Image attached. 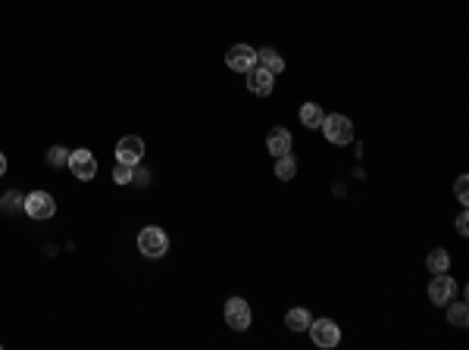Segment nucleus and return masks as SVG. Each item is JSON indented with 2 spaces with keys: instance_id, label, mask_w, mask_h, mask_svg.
I'll return each instance as SVG.
<instances>
[{
  "instance_id": "obj_10",
  "label": "nucleus",
  "mask_w": 469,
  "mask_h": 350,
  "mask_svg": "<svg viewBox=\"0 0 469 350\" xmlns=\"http://www.w3.org/2000/svg\"><path fill=\"white\" fill-rule=\"evenodd\" d=\"M272 81H275V75L269 72V69L254 66L247 72V91L256 94V97H269V94H272Z\"/></svg>"
},
{
  "instance_id": "obj_19",
  "label": "nucleus",
  "mask_w": 469,
  "mask_h": 350,
  "mask_svg": "<svg viewBox=\"0 0 469 350\" xmlns=\"http://www.w3.org/2000/svg\"><path fill=\"white\" fill-rule=\"evenodd\" d=\"M47 162H50V166H66V162H69V150L66 147H50L47 150Z\"/></svg>"
},
{
  "instance_id": "obj_2",
  "label": "nucleus",
  "mask_w": 469,
  "mask_h": 350,
  "mask_svg": "<svg viewBox=\"0 0 469 350\" xmlns=\"http://www.w3.org/2000/svg\"><path fill=\"white\" fill-rule=\"evenodd\" d=\"M319 128L325 131V141H331V144H350L354 141V122H350L347 116H341V112L325 116Z\"/></svg>"
},
{
  "instance_id": "obj_8",
  "label": "nucleus",
  "mask_w": 469,
  "mask_h": 350,
  "mask_svg": "<svg viewBox=\"0 0 469 350\" xmlns=\"http://www.w3.org/2000/svg\"><path fill=\"white\" fill-rule=\"evenodd\" d=\"M454 294H456V285H454V278H450L447 272H438L435 278H431V285H429V297H431V303L447 306L450 300H454Z\"/></svg>"
},
{
  "instance_id": "obj_17",
  "label": "nucleus",
  "mask_w": 469,
  "mask_h": 350,
  "mask_svg": "<svg viewBox=\"0 0 469 350\" xmlns=\"http://www.w3.org/2000/svg\"><path fill=\"white\" fill-rule=\"evenodd\" d=\"M425 266H429V272L431 275H438V272H447L450 269V256H447V250H431L429 253V260H425Z\"/></svg>"
},
{
  "instance_id": "obj_15",
  "label": "nucleus",
  "mask_w": 469,
  "mask_h": 350,
  "mask_svg": "<svg viewBox=\"0 0 469 350\" xmlns=\"http://www.w3.org/2000/svg\"><path fill=\"white\" fill-rule=\"evenodd\" d=\"M294 175H297V162H294V156H291V153H285V156H275V178H281V181H291Z\"/></svg>"
},
{
  "instance_id": "obj_13",
  "label": "nucleus",
  "mask_w": 469,
  "mask_h": 350,
  "mask_svg": "<svg viewBox=\"0 0 469 350\" xmlns=\"http://www.w3.org/2000/svg\"><path fill=\"white\" fill-rule=\"evenodd\" d=\"M310 322H313V316H310V310H304V306H297V310H288V316H285V325L291 331H306V328H310Z\"/></svg>"
},
{
  "instance_id": "obj_6",
  "label": "nucleus",
  "mask_w": 469,
  "mask_h": 350,
  "mask_svg": "<svg viewBox=\"0 0 469 350\" xmlns=\"http://www.w3.org/2000/svg\"><path fill=\"white\" fill-rule=\"evenodd\" d=\"M250 306H247V300H241V297H231V300H225V322L231 325L235 331H244V328H250Z\"/></svg>"
},
{
  "instance_id": "obj_16",
  "label": "nucleus",
  "mask_w": 469,
  "mask_h": 350,
  "mask_svg": "<svg viewBox=\"0 0 469 350\" xmlns=\"http://www.w3.org/2000/svg\"><path fill=\"white\" fill-rule=\"evenodd\" d=\"M447 322L450 325H456V328H466L469 325V310H466V303H454V300H450L447 303Z\"/></svg>"
},
{
  "instance_id": "obj_21",
  "label": "nucleus",
  "mask_w": 469,
  "mask_h": 350,
  "mask_svg": "<svg viewBox=\"0 0 469 350\" xmlns=\"http://www.w3.org/2000/svg\"><path fill=\"white\" fill-rule=\"evenodd\" d=\"M456 231H460V235H466V231H469V216H466V212H460V216H456Z\"/></svg>"
},
{
  "instance_id": "obj_11",
  "label": "nucleus",
  "mask_w": 469,
  "mask_h": 350,
  "mask_svg": "<svg viewBox=\"0 0 469 350\" xmlns=\"http://www.w3.org/2000/svg\"><path fill=\"white\" fill-rule=\"evenodd\" d=\"M266 150L272 156H285L288 150H291V131L288 128H272L266 135Z\"/></svg>"
},
{
  "instance_id": "obj_3",
  "label": "nucleus",
  "mask_w": 469,
  "mask_h": 350,
  "mask_svg": "<svg viewBox=\"0 0 469 350\" xmlns=\"http://www.w3.org/2000/svg\"><path fill=\"white\" fill-rule=\"evenodd\" d=\"M69 169H72V175L79 181H91L94 175H97V160H94L91 150L79 147V150H69Z\"/></svg>"
},
{
  "instance_id": "obj_1",
  "label": "nucleus",
  "mask_w": 469,
  "mask_h": 350,
  "mask_svg": "<svg viewBox=\"0 0 469 350\" xmlns=\"http://www.w3.org/2000/svg\"><path fill=\"white\" fill-rule=\"evenodd\" d=\"M138 250H141L144 256H150V260H160V256L169 250L166 231L156 228V225H147V228H141V235H138Z\"/></svg>"
},
{
  "instance_id": "obj_14",
  "label": "nucleus",
  "mask_w": 469,
  "mask_h": 350,
  "mask_svg": "<svg viewBox=\"0 0 469 350\" xmlns=\"http://www.w3.org/2000/svg\"><path fill=\"white\" fill-rule=\"evenodd\" d=\"M322 119H325V112H322V106L319 103H304L300 106V125H306V128H319Z\"/></svg>"
},
{
  "instance_id": "obj_4",
  "label": "nucleus",
  "mask_w": 469,
  "mask_h": 350,
  "mask_svg": "<svg viewBox=\"0 0 469 350\" xmlns=\"http://www.w3.org/2000/svg\"><path fill=\"white\" fill-rule=\"evenodd\" d=\"M310 335H313V344H316V347H325V350L341 341V328H338L331 319H316V322H310Z\"/></svg>"
},
{
  "instance_id": "obj_12",
  "label": "nucleus",
  "mask_w": 469,
  "mask_h": 350,
  "mask_svg": "<svg viewBox=\"0 0 469 350\" xmlns=\"http://www.w3.org/2000/svg\"><path fill=\"white\" fill-rule=\"evenodd\" d=\"M256 62H260L263 69H269L272 75H279L281 69H285V60H281V53L275 47H263V50H256Z\"/></svg>"
},
{
  "instance_id": "obj_18",
  "label": "nucleus",
  "mask_w": 469,
  "mask_h": 350,
  "mask_svg": "<svg viewBox=\"0 0 469 350\" xmlns=\"http://www.w3.org/2000/svg\"><path fill=\"white\" fill-rule=\"evenodd\" d=\"M113 178H116V185H129V181H135V166H129V162H116Z\"/></svg>"
},
{
  "instance_id": "obj_22",
  "label": "nucleus",
  "mask_w": 469,
  "mask_h": 350,
  "mask_svg": "<svg viewBox=\"0 0 469 350\" xmlns=\"http://www.w3.org/2000/svg\"><path fill=\"white\" fill-rule=\"evenodd\" d=\"M6 172V156H3V150H0V175Z\"/></svg>"
},
{
  "instance_id": "obj_20",
  "label": "nucleus",
  "mask_w": 469,
  "mask_h": 350,
  "mask_svg": "<svg viewBox=\"0 0 469 350\" xmlns=\"http://www.w3.org/2000/svg\"><path fill=\"white\" fill-rule=\"evenodd\" d=\"M466 188H469V178H466V175H460V178H456V185H454V194H456V200H460V203H466V200H469Z\"/></svg>"
},
{
  "instance_id": "obj_5",
  "label": "nucleus",
  "mask_w": 469,
  "mask_h": 350,
  "mask_svg": "<svg viewBox=\"0 0 469 350\" xmlns=\"http://www.w3.org/2000/svg\"><path fill=\"white\" fill-rule=\"evenodd\" d=\"M25 212H28L31 219H50L56 212V200L50 197L47 191H31L28 197H25Z\"/></svg>"
},
{
  "instance_id": "obj_9",
  "label": "nucleus",
  "mask_w": 469,
  "mask_h": 350,
  "mask_svg": "<svg viewBox=\"0 0 469 350\" xmlns=\"http://www.w3.org/2000/svg\"><path fill=\"white\" fill-rule=\"evenodd\" d=\"M144 156V141L138 135H125L122 141L116 144V160L119 162H129V166H138Z\"/></svg>"
},
{
  "instance_id": "obj_7",
  "label": "nucleus",
  "mask_w": 469,
  "mask_h": 350,
  "mask_svg": "<svg viewBox=\"0 0 469 350\" xmlns=\"http://www.w3.org/2000/svg\"><path fill=\"white\" fill-rule=\"evenodd\" d=\"M225 66L235 69V72H250L256 66V50L250 44H235V47L225 53Z\"/></svg>"
}]
</instances>
